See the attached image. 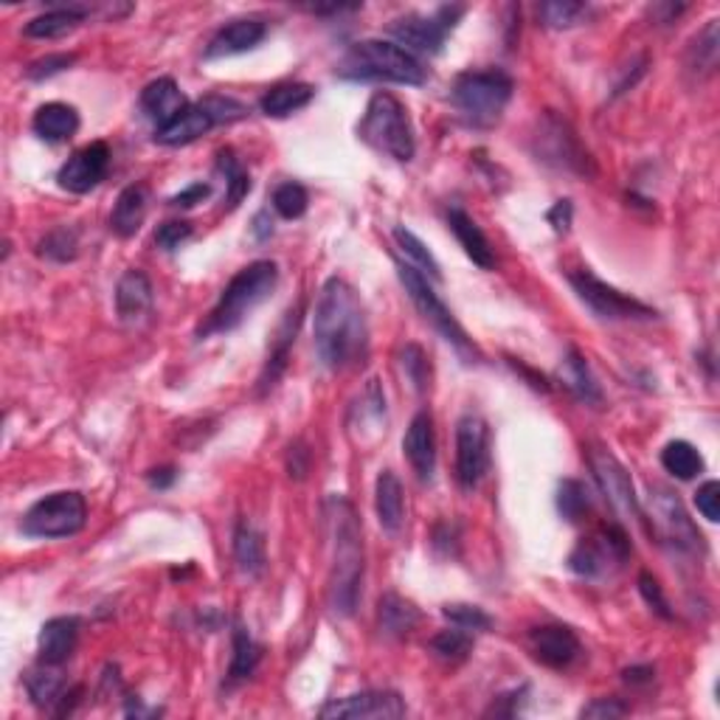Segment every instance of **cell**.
I'll return each instance as SVG.
<instances>
[{"mask_svg": "<svg viewBox=\"0 0 720 720\" xmlns=\"http://www.w3.org/2000/svg\"><path fill=\"white\" fill-rule=\"evenodd\" d=\"M203 107H206L212 116H215L217 124H235V122H242V118L248 116V107L242 102H237V99L231 96H217V93H212V96L201 99Z\"/></svg>", "mask_w": 720, "mask_h": 720, "instance_id": "c3c4849f", "label": "cell"}, {"mask_svg": "<svg viewBox=\"0 0 720 720\" xmlns=\"http://www.w3.org/2000/svg\"><path fill=\"white\" fill-rule=\"evenodd\" d=\"M152 299H156V290H152L150 276L144 271H138V267L127 271L122 279H118L116 312L122 321L144 319V316L152 310Z\"/></svg>", "mask_w": 720, "mask_h": 720, "instance_id": "d4e9b609", "label": "cell"}, {"mask_svg": "<svg viewBox=\"0 0 720 720\" xmlns=\"http://www.w3.org/2000/svg\"><path fill=\"white\" fill-rule=\"evenodd\" d=\"M662 465L670 476H675V479H682V481H689L704 470V456L698 454V450H695L689 442L675 439V442H667V445H664Z\"/></svg>", "mask_w": 720, "mask_h": 720, "instance_id": "f35d334b", "label": "cell"}, {"mask_svg": "<svg viewBox=\"0 0 720 720\" xmlns=\"http://www.w3.org/2000/svg\"><path fill=\"white\" fill-rule=\"evenodd\" d=\"M26 689L34 707L46 709V712L54 715L57 704L62 701V695H66V682H62V675H59L52 664H39V670H32V673L26 675Z\"/></svg>", "mask_w": 720, "mask_h": 720, "instance_id": "e575fe53", "label": "cell"}, {"mask_svg": "<svg viewBox=\"0 0 720 720\" xmlns=\"http://www.w3.org/2000/svg\"><path fill=\"white\" fill-rule=\"evenodd\" d=\"M405 712V701L391 689H366L346 698H332L319 709L321 718L332 720H397Z\"/></svg>", "mask_w": 720, "mask_h": 720, "instance_id": "2e32d148", "label": "cell"}, {"mask_svg": "<svg viewBox=\"0 0 720 720\" xmlns=\"http://www.w3.org/2000/svg\"><path fill=\"white\" fill-rule=\"evenodd\" d=\"M107 169H111V147L104 141H93L62 163L57 181L71 195H88L91 188H96L104 181Z\"/></svg>", "mask_w": 720, "mask_h": 720, "instance_id": "e0dca14e", "label": "cell"}, {"mask_svg": "<svg viewBox=\"0 0 720 720\" xmlns=\"http://www.w3.org/2000/svg\"><path fill=\"white\" fill-rule=\"evenodd\" d=\"M569 285L574 287L578 299L603 321H650L655 319L653 307L642 305L633 296H625L617 287L605 285L591 271L569 273Z\"/></svg>", "mask_w": 720, "mask_h": 720, "instance_id": "8fae6325", "label": "cell"}, {"mask_svg": "<svg viewBox=\"0 0 720 720\" xmlns=\"http://www.w3.org/2000/svg\"><path fill=\"white\" fill-rule=\"evenodd\" d=\"M215 127V116L203 107V102H195L186 104L172 122L156 127V141L163 144V147H186V144L197 141V138H203Z\"/></svg>", "mask_w": 720, "mask_h": 720, "instance_id": "44dd1931", "label": "cell"}, {"mask_svg": "<svg viewBox=\"0 0 720 720\" xmlns=\"http://www.w3.org/2000/svg\"><path fill=\"white\" fill-rule=\"evenodd\" d=\"M571 215H574V208H571V201H558L552 208H549V215H546V220L552 222V228H555V231H558V235H569Z\"/></svg>", "mask_w": 720, "mask_h": 720, "instance_id": "9f6ffc18", "label": "cell"}, {"mask_svg": "<svg viewBox=\"0 0 720 720\" xmlns=\"http://www.w3.org/2000/svg\"><path fill=\"white\" fill-rule=\"evenodd\" d=\"M400 366L416 395H425L428 391V357H425V352L416 344H409L400 352Z\"/></svg>", "mask_w": 720, "mask_h": 720, "instance_id": "7dc6e473", "label": "cell"}, {"mask_svg": "<svg viewBox=\"0 0 720 720\" xmlns=\"http://www.w3.org/2000/svg\"><path fill=\"white\" fill-rule=\"evenodd\" d=\"M420 622V610L414 608V603L402 599L400 594H384L380 605H377V625H380V633L389 639H402L409 637L411 630Z\"/></svg>", "mask_w": 720, "mask_h": 720, "instance_id": "1f68e13d", "label": "cell"}, {"mask_svg": "<svg viewBox=\"0 0 720 720\" xmlns=\"http://www.w3.org/2000/svg\"><path fill=\"white\" fill-rule=\"evenodd\" d=\"M186 104V96H183L181 88H178V82L172 77H161L156 79V82H150L141 91V99H138V107H141L144 118L156 122V127L172 122Z\"/></svg>", "mask_w": 720, "mask_h": 720, "instance_id": "cb8c5ba5", "label": "cell"}, {"mask_svg": "<svg viewBox=\"0 0 720 720\" xmlns=\"http://www.w3.org/2000/svg\"><path fill=\"white\" fill-rule=\"evenodd\" d=\"M529 650L540 664L552 670H565L583 653L578 633L565 625H540L529 633Z\"/></svg>", "mask_w": 720, "mask_h": 720, "instance_id": "ac0fdd59", "label": "cell"}, {"mask_svg": "<svg viewBox=\"0 0 720 720\" xmlns=\"http://www.w3.org/2000/svg\"><path fill=\"white\" fill-rule=\"evenodd\" d=\"M301 316H305V299L285 312L279 330H276V341H273V350L271 355H267V364L260 377V395H267V391L276 386V380L282 377V372H285L287 355H290V346L293 341H296V332H299Z\"/></svg>", "mask_w": 720, "mask_h": 720, "instance_id": "603a6c76", "label": "cell"}, {"mask_svg": "<svg viewBox=\"0 0 720 720\" xmlns=\"http://www.w3.org/2000/svg\"><path fill=\"white\" fill-rule=\"evenodd\" d=\"M253 237H256L260 242L271 240L273 237V220L267 212H260V215L253 217Z\"/></svg>", "mask_w": 720, "mask_h": 720, "instance_id": "91938a15", "label": "cell"}, {"mask_svg": "<svg viewBox=\"0 0 720 720\" xmlns=\"http://www.w3.org/2000/svg\"><path fill=\"white\" fill-rule=\"evenodd\" d=\"M402 450H405V459L414 468L416 479L422 484H431L436 473V436H434V420H431L428 411H420V414L411 420L409 431H405V439H402Z\"/></svg>", "mask_w": 720, "mask_h": 720, "instance_id": "d6986e66", "label": "cell"}, {"mask_svg": "<svg viewBox=\"0 0 720 720\" xmlns=\"http://www.w3.org/2000/svg\"><path fill=\"white\" fill-rule=\"evenodd\" d=\"M335 73L341 79H355V82H397V84H422L428 79L420 59L409 48L389 43V39H361L344 59L338 62Z\"/></svg>", "mask_w": 720, "mask_h": 720, "instance_id": "277c9868", "label": "cell"}, {"mask_svg": "<svg viewBox=\"0 0 720 720\" xmlns=\"http://www.w3.org/2000/svg\"><path fill=\"white\" fill-rule=\"evenodd\" d=\"M88 524V504L84 495L77 490H62V493H52L23 515L20 529L28 538H71V535L82 533Z\"/></svg>", "mask_w": 720, "mask_h": 720, "instance_id": "9c48e42d", "label": "cell"}, {"mask_svg": "<svg viewBox=\"0 0 720 720\" xmlns=\"http://www.w3.org/2000/svg\"><path fill=\"white\" fill-rule=\"evenodd\" d=\"M175 479H178L175 468H169V465H167V468H156V470H150V473H147V481H150L156 490H167V487L175 484Z\"/></svg>", "mask_w": 720, "mask_h": 720, "instance_id": "680465c9", "label": "cell"}, {"mask_svg": "<svg viewBox=\"0 0 720 720\" xmlns=\"http://www.w3.org/2000/svg\"><path fill=\"white\" fill-rule=\"evenodd\" d=\"M397 276H400V285L405 287L409 299L414 301V307L420 310V316L439 332V338H445L465 364H481L484 355L479 352V346L473 344L465 332V327L456 321L454 312L445 307V301L436 296V290L431 287L428 276H422L414 265H405V262H397Z\"/></svg>", "mask_w": 720, "mask_h": 720, "instance_id": "52a82bcc", "label": "cell"}, {"mask_svg": "<svg viewBox=\"0 0 720 720\" xmlns=\"http://www.w3.org/2000/svg\"><path fill=\"white\" fill-rule=\"evenodd\" d=\"M628 704L619 701V698H594L588 707L580 709V718H594V720H610V718H622L628 715Z\"/></svg>", "mask_w": 720, "mask_h": 720, "instance_id": "db71d44e", "label": "cell"}, {"mask_svg": "<svg viewBox=\"0 0 720 720\" xmlns=\"http://www.w3.org/2000/svg\"><path fill=\"white\" fill-rule=\"evenodd\" d=\"M235 560L248 578H260L267 565L265 540L248 521H240L235 529Z\"/></svg>", "mask_w": 720, "mask_h": 720, "instance_id": "836d02e7", "label": "cell"}, {"mask_svg": "<svg viewBox=\"0 0 720 720\" xmlns=\"http://www.w3.org/2000/svg\"><path fill=\"white\" fill-rule=\"evenodd\" d=\"M650 521H653V535L662 546L678 555H704V535L687 515L682 499L664 487H655L650 493Z\"/></svg>", "mask_w": 720, "mask_h": 720, "instance_id": "30bf717a", "label": "cell"}, {"mask_svg": "<svg viewBox=\"0 0 720 720\" xmlns=\"http://www.w3.org/2000/svg\"><path fill=\"white\" fill-rule=\"evenodd\" d=\"M588 465H591V473H594V481H597L605 501L610 504V510H614L622 521H642V506H639L637 499V487H633V479H630V473L625 470L622 461L610 454V450L591 448Z\"/></svg>", "mask_w": 720, "mask_h": 720, "instance_id": "9a60e30c", "label": "cell"}, {"mask_svg": "<svg viewBox=\"0 0 720 720\" xmlns=\"http://www.w3.org/2000/svg\"><path fill=\"white\" fill-rule=\"evenodd\" d=\"M208 195H212V186H208V183H192V186H186L183 192H178V195L172 197L169 203L178 208H192V206H197V203L206 201Z\"/></svg>", "mask_w": 720, "mask_h": 720, "instance_id": "11a10c76", "label": "cell"}, {"mask_svg": "<svg viewBox=\"0 0 720 720\" xmlns=\"http://www.w3.org/2000/svg\"><path fill=\"white\" fill-rule=\"evenodd\" d=\"M630 558V538L619 524L603 526L594 538H583L569 555V569L580 578H603L608 565H622Z\"/></svg>", "mask_w": 720, "mask_h": 720, "instance_id": "4fadbf2b", "label": "cell"}, {"mask_svg": "<svg viewBox=\"0 0 720 720\" xmlns=\"http://www.w3.org/2000/svg\"><path fill=\"white\" fill-rule=\"evenodd\" d=\"M91 3H68V7H54L52 12L37 14L26 23V34L34 39H59L71 34L84 18H91Z\"/></svg>", "mask_w": 720, "mask_h": 720, "instance_id": "4316f807", "label": "cell"}, {"mask_svg": "<svg viewBox=\"0 0 720 720\" xmlns=\"http://www.w3.org/2000/svg\"><path fill=\"white\" fill-rule=\"evenodd\" d=\"M465 7H439L434 14H405L391 20V37L397 46H409L422 54H439L448 34L454 32Z\"/></svg>", "mask_w": 720, "mask_h": 720, "instance_id": "7c38bea8", "label": "cell"}, {"mask_svg": "<svg viewBox=\"0 0 720 720\" xmlns=\"http://www.w3.org/2000/svg\"><path fill=\"white\" fill-rule=\"evenodd\" d=\"M307 206H310V195H307V188L301 186V183H282V186H276V192H273V208L279 212V217H285V220H299V217H305Z\"/></svg>", "mask_w": 720, "mask_h": 720, "instance_id": "ee69618b", "label": "cell"}, {"mask_svg": "<svg viewBox=\"0 0 720 720\" xmlns=\"http://www.w3.org/2000/svg\"><path fill=\"white\" fill-rule=\"evenodd\" d=\"M585 12H588L585 3H574V0H549V3H540V9H538L540 20H544V26H549V28L578 26Z\"/></svg>", "mask_w": 720, "mask_h": 720, "instance_id": "f6af8a7d", "label": "cell"}, {"mask_svg": "<svg viewBox=\"0 0 720 720\" xmlns=\"http://www.w3.org/2000/svg\"><path fill=\"white\" fill-rule=\"evenodd\" d=\"M490 470V428L479 414L456 422V481L461 490H476Z\"/></svg>", "mask_w": 720, "mask_h": 720, "instance_id": "5bb4252c", "label": "cell"}, {"mask_svg": "<svg viewBox=\"0 0 720 720\" xmlns=\"http://www.w3.org/2000/svg\"><path fill=\"white\" fill-rule=\"evenodd\" d=\"M361 141L369 144L380 156H389L400 163H409L416 152L414 127H411L409 111L391 93L380 91L369 99L366 113L357 124Z\"/></svg>", "mask_w": 720, "mask_h": 720, "instance_id": "5b68a950", "label": "cell"}, {"mask_svg": "<svg viewBox=\"0 0 720 720\" xmlns=\"http://www.w3.org/2000/svg\"><path fill=\"white\" fill-rule=\"evenodd\" d=\"M188 237H192V226L183 220H169L156 231V242L158 248H163V251H175V248H181Z\"/></svg>", "mask_w": 720, "mask_h": 720, "instance_id": "f5cc1de1", "label": "cell"}, {"mask_svg": "<svg viewBox=\"0 0 720 720\" xmlns=\"http://www.w3.org/2000/svg\"><path fill=\"white\" fill-rule=\"evenodd\" d=\"M312 335H316V352L327 369L341 372L364 364L366 350H369L364 301L355 287L341 276H332L321 287Z\"/></svg>", "mask_w": 720, "mask_h": 720, "instance_id": "6da1fadb", "label": "cell"}, {"mask_svg": "<svg viewBox=\"0 0 720 720\" xmlns=\"http://www.w3.org/2000/svg\"><path fill=\"white\" fill-rule=\"evenodd\" d=\"M560 375H563L565 389L578 397V400H583L585 405H603V389H599V384L594 380V375H591L588 364H585V357L580 355L578 350H569Z\"/></svg>", "mask_w": 720, "mask_h": 720, "instance_id": "d6a6232c", "label": "cell"}, {"mask_svg": "<svg viewBox=\"0 0 720 720\" xmlns=\"http://www.w3.org/2000/svg\"><path fill=\"white\" fill-rule=\"evenodd\" d=\"M442 617L448 619L450 625H456V628L470 630V633L493 628V619H490V614H487L484 608H479V605H468V603L445 605V608H442Z\"/></svg>", "mask_w": 720, "mask_h": 720, "instance_id": "bcb514c9", "label": "cell"}, {"mask_svg": "<svg viewBox=\"0 0 720 720\" xmlns=\"http://www.w3.org/2000/svg\"><path fill=\"white\" fill-rule=\"evenodd\" d=\"M470 650H473V637H470V630H461L456 628V625L454 630H442V633H436V637L431 639V653L448 664L465 662L470 655Z\"/></svg>", "mask_w": 720, "mask_h": 720, "instance_id": "b9f144b4", "label": "cell"}, {"mask_svg": "<svg viewBox=\"0 0 720 720\" xmlns=\"http://www.w3.org/2000/svg\"><path fill=\"white\" fill-rule=\"evenodd\" d=\"M639 591H642L644 603H648L659 617L673 619V610H670V603L667 597H664L662 585H659V580H655L650 571H642V574H639Z\"/></svg>", "mask_w": 720, "mask_h": 720, "instance_id": "f907efd6", "label": "cell"}, {"mask_svg": "<svg viewBox=\"0 0 720 720\" xmlns=\"http://www.w3.org/2000/svg\"><path fill=\"white\" fill-rule=\"evenodd\" d=\"M267 26L256 18H242L231 20L228 26H222L215 37L208 39V48L203 57L206 59H222V57H235V54L253 52L265 39Z\"/></svg>", "mask_w": 720, "mask_h": 720, "instance_id": "ffe728a7", "label": "cell"}, {"mask_svg": "<svg viewBox=\"0 0 720 720\" xmlns=\"http://www.w3.org/2000/svg\"><path fill=\"white\" fill-rule=\"evenodd\" d=\"M79 617H54L39 630V664H52V667H62L73 655L79 642Z\"/></svg>", "mask_w": 720, "mask_h": 720, "instance_id": "7402d4cb", "label": "cell"}, {"mask_svg": "<svg viewBox=\"0 0 720 720\" xmlns=\"http://www.w3.org/2000/svg\"><path fill=\"white\" fill-rule=\"evenodd\" d=\"M622 675L628 684H648L653 682V667H648V664H644V667H630L625 670Z\"/></svg>", "mask_w": 720, "mask_h": 720, "instance_id": "94428289", "label": "cell"}, {"mask_svg": "<svg viewBox=\"0 0 720 720\" xmlns=\"http://www.w3.org/2000/svg\"><path fill=\"white\" fill-rule=\"evenodd\" d=\"M718 54H720V32L718 20H709L698 37L693 39V46L687 52V71L695 73L698 79L709 77L718 68Z\"/></svg>", "mask_w": 720, "mask_h": 720, "instance_id": "d590c367", "label": "cell"}, {"mask_svg": "<svg viewBox=\"0 0 720 720\" xmlns=\"http://www.w3.org/2000/svg\"><path fill=\"white\" fill-rule=\"evenodd\" d=\"M307 461H310V454L305 450V445H301V442L290 445V454H287V470H290V479H305Z\"/></svg>", "mask_w": 720, "mask_h": 720, "instance_id": "6f0895ef", "label": "cell"}, {"mask_svg": "<svg viewBox=\"0 0 720 720\" xmlns=\"http://www.w3.org/2000/svg\"><path fill=\"white\" fill-rule=\"evenodd\" d=\"M279 285V267L271 260H256L242 267L235 279L220 293L215 310L208 312L206 324H201L197 338H208L215 332H231L248 319L262 301L271 299V293Z\"/></svg>", "mask_w": 720, "mask_h": 720, "instance_id": "3957f363", "label": "cell"}, {"mask_svg": "<svg viewBox=\"0 0 720 720\" xmlns=\"http://www.w3.org/2000/svg\"><path fill=\"white\" fill-rule=\"evenodd\" d=\"M533 156L546 167L558 169V172H569L578 178H594L597 167L594 158L580 144L578 133L571 130V124L560 118L558 113H544L538 122V130L533 136Z\"/></svg>", "mask_w": 720, "mask_h": 720, "instance_id": "ba28073f", "label": "cell"}, {"mask_svg": "<svg viewBox=\"0 0 720 720\" xmlns=\"http://www.w3.org/2000/svg\"><path fill=\"white\" fill-rule=\"evenodd\" d=\"M448 226L450 231H454L456 240H459V245L465 248V253L473 260V265L484 267V271L495 267V253L493 248H490V240H487L484 231L476 226V220L468 215V212H461V208H448Z\"/></svg>", "mask_w": 720, "mask_h": 720, "instance_id": "83f0119b", "label": "cell"}, {"mask_svg": "<svg viewBox=\"0 0 720 720\" xmlns=\"http://www.w3.org/2000/svg\"><path fill=\"white\" fill-rule=\"evenodd\" d=\"M39 256H46V260L52 262H71L77 260L79 253V237L73 228L62 226V228H54V231H48L43 240H39Z\"/></svg>", "mask_w": 720, "mask_h": 720, "instance_id": "7bdbcfd3", "label": "cell"}, {"mask_svg": "<svg viewBox=\"0 0 720 720\" xmlns=\"http://www.w3.org/2000/svg\"><path fill=\"white\" fill-rule=\"evenodd\" d=\"M316 99V88L305 82H282L260 99V111L267 118H287L293 113L305 111L307 104Z\"/></svg>", "mask_w": 720, "mask_h": 720, "instance_id": "4dcf8cb0", "label": "cell"}, {"mask_svg": "<svg viewBox=\"0 0 720 720\" xmlns=\"http://www.w3.org/2000/svg\"><path fill=\"white\" fill-rule=\"evenodd\" d=\"M695 506H698V513L709 521V524H718L720 521V484L718 481H707V484L698 487V493H695Z\"/></svg>", "mask_w": 720, "mask_h": 720, "instance_id": "816d5d0a", "label": "cell"}, {"mask_svg": "<svg viewBox=\"0 0 720 720\" xmlns=\"http://www.w3.org/2000/svg\"><path fill=\"white\" fill-rule=\"evenodd\" d=\"M32 127L43 141H68V138L77 136L79 130V113L66 102H48L34 113Z\"/></svg>", "mask_w": 720, "mask_h": 720, "instance_id": "f1b7e54d", "label": "cell"}, {"mask_svg": "<svg viewBox=\"0 0 720 720\" xmlns=\"http://www.w3.org/2000/svg\"><path fill=\"white\" fill-rule=\"evenodd\" d=\"M77 62V54H46V57L34 59L32 66L26 68V77L34 82H43V79H52L57 73L68 71V68Z\"/></svg>", "mask_w": 720, "mask_h": 720, "instance_id": "681fc988", "label": "cell"}, {"mask_svg": "<svg viewBox=\"0 0 720 720\" xmlns=\"http://www.w3.org/2000/svg\"><path fill=\"white\" fill-rule=\"evenodd\" d=\"M327 518L332 526V569L327 585V603L338 617H352L364 585V533L355 506L344 495L327 501Z\"/></svg>", "mask_w": 720, "mask_h": 720, "instance_id": "7a4b0ae2", "label": "cell"}, {"mask_svg": "<svg viewBox=\"0 0 720 720\" xmlns=\"http://www.w3.org/2000/svg\"><path fill=\"white\" fill-rule=\"evenodd\" d=\"M231 650H235V655H231V667H228V682H245L260 667L262 648L253 642V637L242 625H235V630H231Z\"/></svg>", "mask_w": 720, "mask_h": 720, "instance_id": "8d00e7d4", "label": "cell"}, {"mask_svg": "<svg viewBox=\"0 0 720 720\" xmlns=\"http://www.w3.org/2000/svg\"><path fill=\"white\" fill-rule=\"evenodd\" d=\"M591 495L588 487L578 479H563L558 484V513L563 515L569 524H578L588 515Z\"/></svg>", "mask_w": 720, "mask_h": 720, "instance_id": "60d3db41", "label": "cell"}, {"mask_svg": "<svg viewBox=\"0 0 720 720\" xmlns=\"http://www.w3.org/2000/svg\"><path fill=\"white\" fill-rule=\"evenodd\" d=\"M515 82L504 71H465L450 88L456 111L473 127H493L513 99Z\"/></svg>", "mask_w": 720, "mask_h": 720, "instance_id": "8992f818", "label": "cell"}, {"mask_svg": "<svg viewBox=\"0 0 720 720\" xmlns=\"http://www.w3.org/2000/svg\"><path fill=\"white\" fill-rule=\"evenodd\" d=\"M375 513L377 524L386 535H397L405 521V495H402V484L391 470H380L375 484Z\"/></svg>", "mask_w": 720, "mask_h": 720, "instance_id": "484cf974", "label": "cell"}, {"mask_svg": "<svg viewBox=\"0 0 720 720\" xmlns=\"http://www.w3.org/2000/svg\"><path fill=\"white\" fill-rule=\"evenodd\" d=\"M395 242H397V245H400V251L405 253V256H409L411 265H414L416 271L422 273V276H431V279H434V282H442L439 262L434 260V253H431L428 248H425V242H422L420 237L411 235L409 228L397 226L395 228Z\"/></svg>", "mask_w": 720, "mask_h": 720, "instance_id": "ab89813d", "label": "cell"}, {"mask_svg": "<svg viewBox=\"0 0 720 720\" xmlns=\"http://www.w3.org/2000/svg\"><path fill=\"white\" fill-rule=\"evenodd\" d=\"M217 172L226 178V203L222 206H226V212H235L251 192V178L231 150L217 152Z\"/></svg>", "mask_w": 720, "mask_h": 720, "instance_id": "74e56055", "label": "cell"}, {"mask_svg": "<svg viewBox=\"0 0 720 720\" xmlns=\"http://www.w3.org/2000/svg\"><path fill=\"white\" fill-rule=\"evenodd\" d=\"M150 197H147V188L144 186H127L118 195L116 206H113L111 215V231L118 235L122 240L127 237H136L144 226V217H147V206H150Z\"/></svg>", "mask_w": 720, "mask_h": 720, "instance_id": "f546056e", "label": "cell"}]
</instances>
